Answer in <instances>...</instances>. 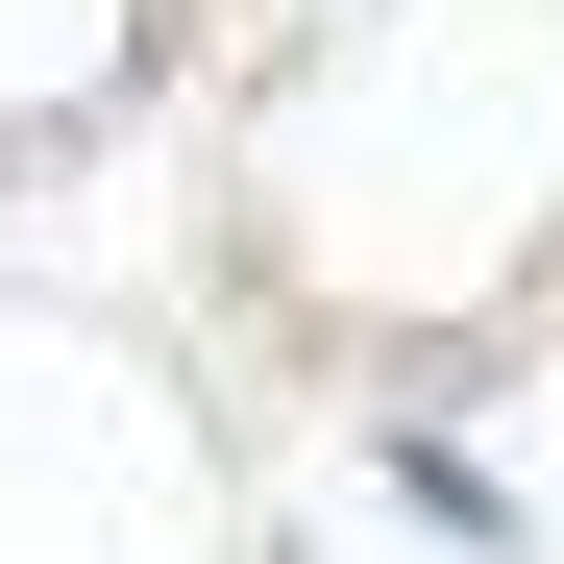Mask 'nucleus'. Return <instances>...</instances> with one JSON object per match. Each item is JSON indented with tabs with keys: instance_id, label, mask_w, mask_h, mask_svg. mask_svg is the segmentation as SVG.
I'll return each instance as SVG.
<instances>
[{
	"instance_id": "nucleus-1",
	"label": "nucleus",
	"mask_w": 564,
	"mask_h": 564,
	"mask_svg": "<svg viewBox=\"0 0 564 564\" xmlns=\"http://www.w3.org/2000/svg\"><path fill=\"white\" fill-rule=\"evenodd\" d=\"M393 491H417L442 540H516V491H491V466H466V442H417V417H393Z\"/></svg>"
}]
</instances>
